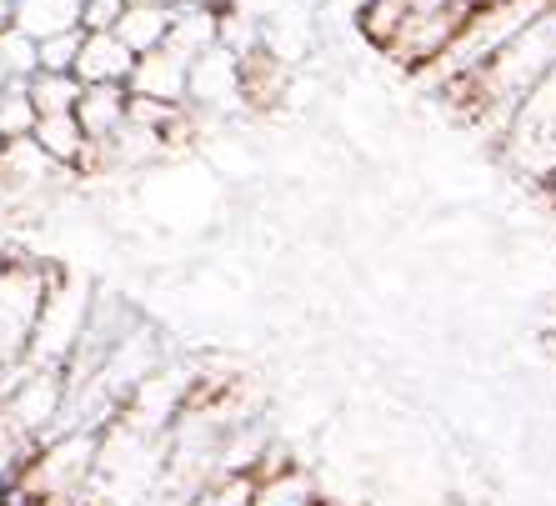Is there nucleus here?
Returning a JSON list of instances; mask_svg holds the SVG:
<instances>
[{"mask_svg": "<svg viewBox=\"0 0 556 506\" xmlns=\"http://www.w3.org/2000/svg\"><path fill=\"white\" fill-rule=\"evenodd\" d=\"M0 506H6V491H0Z\"/></svg>", "mask_w": 556, "mask_h": 506, "instance_id": "obj_1", "label": "nucleus"}]
</instances>
